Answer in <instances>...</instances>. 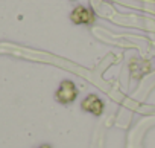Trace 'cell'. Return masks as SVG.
Returning a JSON list of instances; mask_svg holds the SVG:
<instances>
[{
  "instance_id": "cell-1",
  "label": "cell",
  "mask_w": 155,
  "mask_h": 148,
  "mask_svg": "<svg viewBox=\"0 0 155 148\" xmlns=\"http://www.w3.org/2000/svg\"><path fill=\"white\" fill-rule=\"evenodd\" d=\"M78 93L79 92H78L76 84L70 80H64L55 92V101L62 105H68V104L74 102V99L78 98Z\"/></svg>"
},
{
  "instance_id": "cell-2",
  "label": "cell",
  "mask_w": 155,
  "mask_h": 148,
  "mask_svg": "<svg viewBox=\"0 0 155 148\" xmlns=\"http://www.w3.org/2000/svg\"><path fill=\"white\" fill-rule=\"evenodd\" d=\"M70 20L74 25H85V26H91L96 22V14L93 12V9L87 8V6H76L71 12H70Z\"/></svg>"
},
{
  "instance_id": "cell-3",
  "label": "cell",
  "mask_w": 155,
  "mask_h": 148,
  "mask_svg": "<svg viewBox=\"0 0 155 148\" xmlns=\"http://www.w3.org/2000/svg\"><path fill=\"white\" fill-rule=\"evenodd\" d=\"M81 108L93 116H101L105 110V102L96 95H88L81 102Z\"/></svg>"
},
{
  "instance_id": "cell-4",
  "label": "cell",
  "mask_w": 155,
  "mask_h": 148,
  "mask_svg": "<svg viewBox=\"0 0 155 148\" xmlns=\"http://www.w3.org/2000/svg\"><path fill=\"white\" fill-rule=\"evenodd\" d=\"M129 70H131V77L135 78V80H140L143 75L150 72V64L144 60H140V58H134L131 60L129 63Z\"/></svg>"
},
{
  "instance_id": "cell-5",
  "label": "cell",
  "mask_w": 155,
  "mask_h": 148,
  "mask_svg": "<svg viewBox=\"0 0 155 148\" xmlns=\"http://www.w3.org/2000/svg\"><path fill=\"white\" fill-rule=\"evenodd\" d=\"M37 148H53L52 145H49V143H41V145H38Z\"/></svg>"
}]
</instances>
